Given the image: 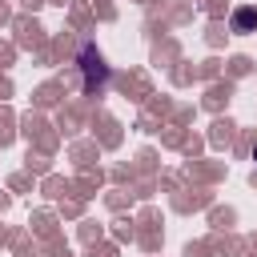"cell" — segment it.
Returning <instances> with one entry per match:
<instances>
[{"instance_id":"obj_1","label":"cell","mask_w":257,"mask_h":257,"mask_svg":"<svg viewBox=\"0 0 257 257\" xmlns=\"http://www.w3.org/2000/svg\"><path fill=\"white\" fill-rule=\"evenodd\" d=\"M253 161H257V149H253Z\"/></svg>"}]
</instances>
